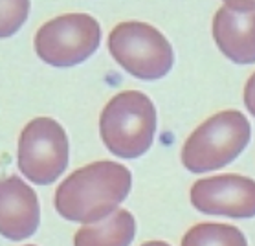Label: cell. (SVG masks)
<instances>
[{
	"label": "cell",
	"instance_id": "6da1fadb",
	"mask_svg": "<svg viewBox=\"0 0 255 246\" xmlns=\"http://www.w3.org/2000/svg\"><path fill=\"white\" fill-rule=\"evenodd\" d=\"M132 175L125 165L101 160L79 167L55 191V210L63 219L92 224L111 215L127 199Z\"/></svg>",
	"mask_w": 255,
	"mask_h": 246
},
{
	"label": "cell",
	"instance_id": "7a4b0ae2",
	"mask_svg": "<svg viewBox=\"0 0 255 246\" xmlns=\"http://www.w3.org/2000/svg\"><path fill=\"white\" fill-rule=\"evenodd\" d=\"M156 132V109L139 90L120 92L99 116L105 147L120 158H139L151 149Z\"/></svg>",
	"mask_w": 255,
	"mask_h": 246
},
{
	"label": "cell",
	"instance_id": "3957f363",
	"mask_svg": "<svg viewBox=\"0 0 255 246\" xmlns=\"http://www.w3.org/2000/svg\"><path fill=\"white\" fill-rule=\"evenodd\" d=\"M252 138L248 118L239 111H224L198 125L184 143L182 164L191 173L217 171L232 164Z\"/></svg>",
	"mask_w": 255,
	"mask_h": 246
},
{
	"label": "cell",
	"instance_id": "277c9868",
	"mask_svg": "<svg viewBox=\"0 0 255 246\" xmlns=\"http://www.w3.org/2000/svg\"><path fill=\"white\" fill-rule=\"evenodd\" d=\"M109 52L123 70L143 81H156L171 72L174 52L162 31L145 22H122L109 35Z\"/></svg>",
	"mask_w": 255,
	"mask_h": 246
},
{
	"label": "cell",
	"instance_id": "5b68a950",
	"mask_svg": "<svg viewBox=\"0 0 255 246\" xmlns=\"http://www.w3.org/2000/svg\"><path fill=\"white\" fill-rule=\"evenodd\" d=\"M101 26L88 13H66L42 24L35 33V53L46 65L70 68L81 65L99 48Z\"/></svg>",
	"mask_w": 255,
	"mask_h": 246
},
{
	"label": "cell",
	"instance_id": "8992f818",
	"mask_svg": "<svg viewBox=\"0 0 255 246\" xmlns=\"http://www.w3.org/2000/svg\"><path fill=\"white\" fill-rule=\"evenodd\" d=\"M18 169L37 186H50L68 165V136L52 118H35L18 138Z\"/></svg>",
	"mask_w": 255,
	"mask_h": 246
},
{
	"label": "cell",
	"instance_id": "52a82bcc",
	"mask_svg": "<svg viewBox=\"0 0 255 246\" xmlns=\"http://www.w3.org/2000/svg\"><path fill=\"white\" fill-rule=\"evenodd\" d=\"M191 204L206 215L232 219L255 217V180L241 175H221L197 180Z\"/></svg>",
	"mask_w": 255,
	"mask_h": 246
},
{
	"label": "cell",
	"instance_id": "ba28073f",
	"mask_svg": "<svg viewBox=\"0 0 255 246\" xmlns=\"http://www.w3.org/2000/svg\"><path fill=\"white\" fill-rule=\"evenodd\" d=\"M41 206L31 188L18 176L0 180V235L9 241H24L37 232Z\"/></svg>",
	"mask_w": 255,
	"mask_h": 246
},
{
	"label": "cell",
	"instance_id": "9c48e42d",
	"mask_svg": "<svg viewBox=\"0 0 255 246\" xmlns=\"http://www.w3.org/2000/svg\"><path fill=\"white\" fill-rule=\"evenodd\" d=\"M213 39L224 57L237 65H254L255 7L222 6L213 17Z\"/></svg>",
	"mask_w": 255,
	"mask_h": 246
},
{
	"label": "cell",
	"instance_id": "30bf717a",
	"mask_svg": "<svg viewBox=\"0 0 255 246\" xmlns=\"http://www.w3.org/2000/svg\"><path fill=\"white\" fill-rule=\"evenodd\" d=\"M136 235V223L127 210H114L99 224H85L74 235V245H130Z\"/></svg>",
	"mask_w": 255,
	"mask_h": 246
},
{
	"label": "cell",
	"instance_id": "8fae6325",
	"mask_svg": "<svg viewBox=\"0 0 255 246\" xmlns=\"http://www.w3.org/2000/svg\"><path fill=\"white\" fill-rule=\"evenodd\" d=\"M182 245H248L241 230L230 224L202 223L187 230Z\"/></svg>",
	"mask_w": 255,
	"mask_h": 246
},
{
	"label": "cell",
	"instance_id": "7c38bea8",
	"mask_svg": "<svg viewBox=\"0 0 255 246\" xmlns=\"http://www.w3.org/2000/svg\"><path fill=\"white\" fill-rule=\"evenodd\" d=\"M29 0H0V39L15 35L28 20Z\"/></svg>",
	"mask_w": 255,
	"mask_h": 246
},
{
	"label": "cell",
	"instance_id": "4fadbf2b",
	"mask_svg": "<svg viewBox=\"0 0 255 246\" xmlns=\"http://www.w3.org/2000/svg\"><path fill=\"white\" fill-rule=\"evenodd\" d=\"M244 105L252 116H255V72L250 76L246 87H244Z\"/></svg>",
	"mask_w": 255,
	"mask_h": 246
},
{
	"label": "cell",
	"instance_id": "5bb4252c",
	"mask_svg": "<svg viewBox=\"0 0 255 246\" xmlns=\"http://www.w3.org/2000/svg\"><path fill=\"white\" fill-rule=\"evenodd\" d=\"M230 6H250L255 7V0H224Z\"/></svg>",
	"mask_w": 255,
	"mask_h": 246
}]
</instances>
